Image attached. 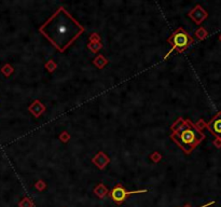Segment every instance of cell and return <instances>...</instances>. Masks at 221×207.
Segmentation results:
<instances>
[{"instance_id": "cell-7", "label": "cell", "mask_w": 221, "mask_h": 207, "mask_svg": "<svg viewBox=\"0 0 221 207\" xmlns=\"http://www.w3.org/2000/svg\"><path fill=\"white\" fill-rule=\"evenodd\" d=\"M195 35H196V37L199 38V39H205V38L207 37L208 33H207V31H206L205 29L203 28V27H201V28L196 30Z\"/></svg>"}, {"instance_id": "cell-9", "label": "cell", "mask_w": 221, "mask_h": 207, "mask_svg": "<svg viewBox=\"0 0 221 207\" xmlns=\"http://www.w3.org/2000/svg\"><path fill=\"white\" fill-rule=\"evenodd\" d=\"M212 204H215V202H210V203H208V204L203 205V206H201V207H208V206H210V205H212ZM184 207H190V206H189V205H187V206H184Z\"/></svg>"}, {"instance_id": "cell-3", "label": "cell", "mask_w": 221, "mask_h": 207, "mask_svg": "<svg viewBox=\"0 0 221 207\" xmlns=\"http://www.w3.org/2000/svg\"><path fill=\"white\" fill-rule=\"evenodd\" d=\"M168 42L172 43V49L169 50L168 54L165 56V58L169 55L170 53H173L175 50L178 52H184L188 46H190L193 43V39L188 33L184 30L182 28L177 29L169 38H168Z\"/></svg>"}, {"instance_id": "cell-8", "label": "cell", "mask_w": 221, "mask_h": 207, "mask_svg": "<svg viewBox=\"0 0 221 207\" xmlns=\"http://www.w3.org/2000/svg\"><path fill=\"white\" fill-rule=\"evenodd\" d=\"M214 145L216 146L217 148H221V139L220 138H216L214 140Z\"/></svg>"}, {"instance_id": "cell-10", "label": "cell", "mask_w": 221, "mask_h": 207, "mask_svg": "<svg viewBox=\"0 0 221 207\" xmlns=\"http://www.w3.org/2000/svg\"><path fill=\"white\" fill-rule=\"evenodd\" d=\"M219 41L221 42V33H220V36H219Z\"/></svg>"}, {"instance_id": "cell-4", "label": "cell", "mask_w": 221, "mask_h": 207, "mask_svg": "<svg viewBox=\"0 0 221 207\" xmlns=\"http://www.w3.org/2000/svg\"><path fill=\"white\" fill-rule=\"evenodd\" d=\"M147 192V190H135V191H127L126 189H124L121 185H118L111 190L110 192V197L117 204H121L124 201L126 200L128 195H133V194L137 193H144Z\"/></svg>"}, {"instance_id": "cell-6", "label": "cell", "mask_w": 221, "mask_h": 207, "mask_svg": "<svg viewBox=\"0 0 221 207\" xmlns=\"http://www.w3.org/2000/svg\"><path fill=\"white\" fill-rule=\"evenodd\" d=\"M190 16L196 24H201V23L203 22L204 20H206V18H207V12H206L201 6H196V7L190 12Z\"/></svg>"}, {"instance_id": "cell-5", "label": "cell", "mask_w": 221, "mask_h": 207, "mask_svg": "<svg viewBox=\"0 0 221 207\" xmlns=\"http://www.w3.org/2000/svg\"><path fill=\"white\" fill-rule=\"evenodd\" d=\"M207 128L216 138L221 139V111H219L207 124Z\"/></svg>"}, {"instance_id": "cell-2", "label": "cell", "mask_w": 221, "mask_h": 207, "mask_svg": "<svg viewBox=\"0 0 221 207\" xmlns=\"http://www.w3.org/2000/svg\"><path fill=\"white\" fill-rule=\"evenodd\" d=\"M172 138L186 153H191L194 148L205 138V135L190 120L181 118L172 126Z\"/></svg>"}, {"instance_id": "cell-1", "label": "cell", "mask_w": 221, "mask_h": 207, "mask_svg": "<svg viewBox=\"0 0 221 207\" xmlns=\"http://www.w3.org/2000/svg\"><path fill=\"white\" fill-rule=\"evenodd\" d=\"M83 31V27L64 8H58L40 27V33L60 52H65Z\"/></svg>"}]
</instances>
